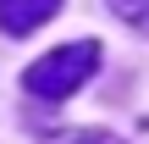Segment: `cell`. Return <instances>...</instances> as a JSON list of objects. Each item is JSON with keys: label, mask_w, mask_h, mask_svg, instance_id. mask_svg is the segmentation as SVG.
<instances>
[{"label": "cell", "mask_w": 149, "mask_h": 144, "mask_svg": "<svg viewBox=\"0 0 149 144\" xmlns=\"http://www.w3.org/2000/svg\"><path fill=\"white\" fill-rule=\"evenodd\" d=\"M94 72H100V39H77V44H61V50L39 55V61L22 72V89H28L33 100H66V94H77Z\"/></svg>", "instance_id": "6da1fadb"}, {"label": "cell", "mask_w": 149, "mask_h": 144, "mask_svg": "<svg viewBox=\"0 0 149 144\" xmlns=\"http://www.w3.org/2000/svg\"><path fill=\"white\" fill-rule=\"evenodd\" d=\"M55 11H61V0H0V28L11 39H22L33 28H44Z\"/></svg>", "instance_id": "7a4b0ae2"}, {"label": "cell", "mask_w": 149, "mask_h": 144, "mask_svg": "<svg viewBox=\"0 0 149 144\" xmlns=\"http://www.w3.org/2000/svg\"><path fill=\"white\" fill-rule=\"evenodd\" d=\"M55 144H122V139H111V133H66V139H55Z\"/></svg>", "instance_id": "277c9868"}, {"label": "cell", "mask_w": 149, "mask_h": 144, "mask_svg": "<svg viewBox=\"0 0 149 144\" xmlns=\"http://www.w3.org/2000/svg\"><path fill=\"white\" fill-rule=\"evenodd\" d=\"M105 6H111L122 22H133V28H144V33H149V0H105Z\"/></svg>", "instance_id": "3957f363"}]
</instances>
